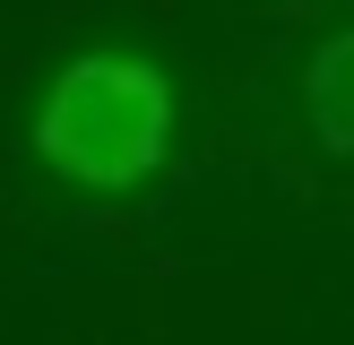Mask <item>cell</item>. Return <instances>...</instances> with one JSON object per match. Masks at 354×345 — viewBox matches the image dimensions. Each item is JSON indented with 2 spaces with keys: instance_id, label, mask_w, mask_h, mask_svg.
<instances>
[{
  "instance_id": "6da1fadb",
  "label": "cell",
  "mask_w": 354,
  "mask_h": 345,
  "mask_svg": "<svg viewBox=\"0 0 354 345\" xmlns=\"http://www.w3.org/2000/svg\"><path fill=\"white\" fill-rule=\"evenodd\" d=\"M173 147V86L138 52H78L35 103V155L69 190L121 199Z\"/></svg>"
},
{
  "instance_id": "7a4b0ae2",
  "label": "cell",
  "mask_w": 354,
  "mask_h": 345,
  "mask_svg": "<svg viewBox=\"0 0 354 345\" xmlns=\"http://www.w3.org/2000/svg\"><path fill=\"white\" fill-rule=\"evenodd\" d=\"M303 121H311V138H320L328 155L354 164V26H337L320 52H311V69H303Z\"/></svg>"
}]
</instances>
